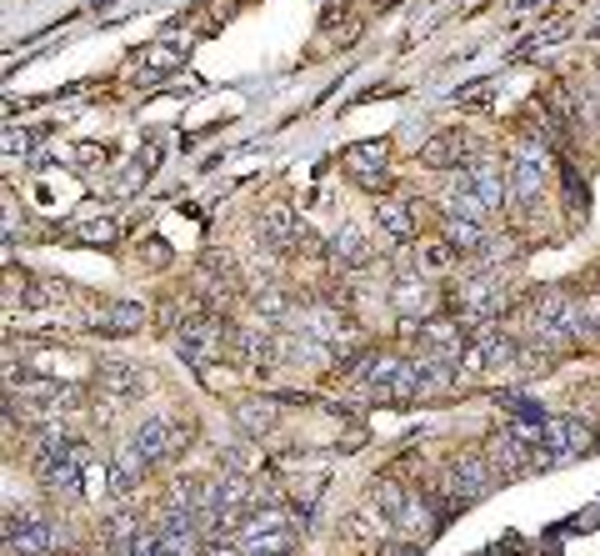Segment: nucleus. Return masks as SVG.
<instances>
[{
  "label": "nucleus",
  "mask_w": 600,
  "mask_h": 556,
  "mask_svg": "<svg viewBox=\"0 0 600 556\" xmlns=\"http://www.w3.org/2000/svg\"><path fill=\"white\" fill-rule=\"evenodd\" d=\"M495 466L491 456H460V462L446 466V476H440V486H446V507H471V501H481L485 491L495 486Z\"/></svg>",
  "instance_id": "4"
},
{
  "label": "nucleus",
  "mask_w": 600,
  "mask_h": 556,
  "mask_svg": "<svg viewBox=\"0 0 600 556\" xmlns=\"http://www.w3.org/2000/svg\"><path fill=\"white\" fill-rule=\"evenodd\" d=\"M330 260H341V266H361L365 256H370V246H365V236L355 231V225H341L336 236H330Z\"/></svg>",
  "instance_id": "18"
},
{
  "label": "nucleus",
  "mask_w": 600,
  "mask_h": 556,
  "mask_svg": "<svg viewBox=\"0 0 600 556\" xmlns=\"http://www.w3.org/2000/svg\"><path fill=\"white\" fill-rule=\"evenodd\" d=\"M151 466H155L151 456H145V451L136 447V441H126V447L116 451V462H110V476H116V486L126 491V486H136L145 472H151Z\"/></svg>",
  "instance_id": "17"
},
{
  "label": "nucleus",
  "mask_w": 600,
  "mask_h": 556,
  "mask_svg": "<svg viewBox=\"0 0 600 556\" xmlns=\"http://www.w3.org/2000/svg\"><path fill=\"white\" fill-rule=\"evenodd\" d=\"M466 181H471L475 196H481L491 211H501V206L510 201V176H506V166H501V155H471V161H466Z\"/></svg>",
  "instance_id": "6"
},
{
  "label": "nucleus",
  "mask_w": 600,
  "mask_h": 556,
  "mask_svg": "<svg viewBox=\"0 0 600 556\" xmlns=\"http://www.w3.org/2000/svg\"><path fill=\"white\" fill-rule=\"evenodd\" d=\"M440 206H446V216H466V221H485V216H491V206L475 196V186L466 181V171H460L456 186H446V201Z\"/></svg>",
  "instance_id": "15"
},
{
  "label": "nucleus",
  "mask_w": 600,
  "mask_h": 556,
  "mask_svg": "<svg viewBox=\"0 0 600 556\" xmlns=\"http://www.w3.org/2000/svg\"><path fill=\"white\" fill-rule=\"evenodd\" d=\"M5 151H11V155H25V151H31V136H25V130H5Z\"/></svg>",
  "instance_id": "23"
},
{
  "label": "nucleus",
  "mask_w": 600,
  "mask_h": 556,
  "mask_svg": "<svg viewBox=\"0 0 600 556\" xmlns=\"http://www.w3.org/2000/svg\"><path fill=\"white\" fill-rule=\"evenodd\" d=\"M390 301H396V311L405 321H431V311H436V286L425 281L421 271H411V276H400L396 281V291H390Z\"/></svg>",
  "instance_id": "9"
},
{
  "label": "nucleus",
  "mask_w": 600,
  "mask_h": 556,
  "mask_svg": "<svg viewBox=\"0 0 600 556\" xmlns=\"http://www.w3.org/2000/svg\"><path fill=\"white\" fill-rule=\"evenodd\" d=\"M386 556H411V552H405V546H396V552H386Z\"/></svg>",
  "instance_id": "25"
},
{
  "label": "nucleus",
  "mask_w": 600,
  "mask_h": 556,
  "mask_svg": "<svg viewBox=\"0 0 600 556\" xmlns=\"http://www.w3.org/2000/svg\"><path fill=\"white\" fill-rule=\"evenodd\" d=\"M446 246H456V251H466V256H475V251L485 246L481 221H466V216H446Z\"/></svg>",
  "instance_id": "19"
},
{
  "label": "nucleus",
  "mask_w": 600,
  "mask_h": 556,
  "mask_svg": "<svg viewBox=\"0 0 600 556\" xmlns=\"http://www.w3.org/2000/svg\"><path fill=\"white\" fill-rule=\"evenodd\" d=\"M301 326H306L310 341H320V346H330V341H341V336H351V321H345L341 311H330V306L306 311V316H301Z\"/></svg>",
  "instance_id": "16"
},
{
  "label": "nucleus",
  "mask_w": 600,
  "mask_h": 556,
  "mask_svg": "<svg viewBox=\"0 0 600 556\" xmlns=\"http://www.w3.org/2000/svg\"><path fill=\"white\" fill-rule=\"evenodd\" d=\"M260 236L271 241L275 251L306 246V231H301V221L291 216V206H266V211H260Z\"/></svg>",
  "instance_id": "11"
},
{
  "label": "nucleus",
  "mask_w": 600,
  "mask_h": 556,
  "mask_svg": "<svg viewBox=\"0 0 600 556\" xmlns=\"http://www.w3.org/2000/svg\"><path fill=\"white\" fill-rule=\"evenodd\" d=\"M396 526H400V532H405V536H425V532H431V526H436V511H431V501L405 497V507H400Z\"/></svg>",
  "instance_id": "20"
},
{
  "label": "nucleus",
  "mask_w": 600,
  "mask_h": 556,
  "mask_svg": "<svg viewBox=\"0 0 600 556\" xmlns=\"http://www.w3.org/2000/svg\"><path fill=\"white\" fill-rule=\"evenodd\" d=\"M60 546V532L40 511H5V552L11 556H46Z\"/></svg>",
  "instance_id": "5"
},
{
  "label": "nucleus",
  "mask_w": 600,
  "mask_h": 556,
  "mask_svg": "<svg viewBox=\"0 0 600 556\" xmlns=\"http://www.w3.org/2000/svg\"><path fill=\"white\" fill-rule=\"evenodd\" d=\"M236 421H240V431H246V437H266V431H271V421H275V406L271 402H240L236 406Z\"/></svg>",
  "instance_id": "21"
},
{
  "label": "nucleus",
  "mask_w": 600,
  "mask_h": 556,
  "mask_svg": "<svg viewBox=\"0 0 600 556\" xmlns=\"http://www.w3.org/2000/svg\"><path fill=\"white\" fill-rule=\"evenodd\" d=\"M491 466L501 476H516V472H530L536 466V437H526V431H516V427H506V431H495V441H491Z\"/></svg>",
  "instance_id": "7"
},
{
  "label": "nucleus",
  "mask_w": 600,
  "mask_h": 556,
  "mask_svg": "<svg viewBox=\"0 0 600 556\" xmlns=\"http://www.w3.org/2000/svg\"><path fill=\"white\" fill-rule=\"evenodd\" d=\"M141 321H145V311L136 306V301H116V306L95 311V332L101 336H130V332H141Z\"/></svg>",
  "instance_id": "14"
},
{
  "label": "nucleus",
  "mask_w": 600,
  "mask_h": 556,
  "mask_svg": "<svg viewBox=\"0 0 600 556\" xmlns=\"http://www.w3.org/2000/svg\"><path fill=\"white\" fill-rule=\"evenodd\" d=\"M376 221H380V231H386L390 241H400V246L415 236V211H411V201H405V196H380Z\"/></svg>",
  "instance_id": "12"
},
{
  "label": "nucleus",
  "mask_w": 600,
  "mask_h": 556,
  "mask_svg": "<svg viewBox=\"0 0 600 556\" xmlns=\"http://www.w3.org/2000/svg\"><path fill=\"white\" fill-rule=\"evenodd\" d=\"M136 447L151 456V462H165V456H176L180 447H186V437H180V421H170V416H151V421H141V431H136Z\"/></svg>",
  "instance_id": "8"
},
{
  "label": "nucleus",
  "mask_w": 600,
  "mask_h": 556,
  "mask_svg": "<svg viewBox=\"0 0 600 556\" xmlns=\"http://www.w3.org/2000/svg\"><path fill=\"white\" fill-rule=\"evenodd\" d=\"M341 161H345V171H351V176L361 181L365 190H380V186H386V146L361 141V146H351Z\"/></svg>",
  "instance_id": "10"
},
{
  "label": "nucleus",
  "mask_w": 600,
  "mask_h": 556,
  "mask_svg": "<svg viewBox=\"0 0 600 556\" xmlns=\"http://www.w3.org/2000/svg\"><path fill=\"white\" fill-rule=\"evenodd\" d=\"M590 451V427L576 416H541L536 427V466H561Z\"/></svg>",
  "instance_id": "2"
},
{
  "label": "nucleus",
  "mask_w": 600,
  "mask_h": 556,
  "mask_svg": "<svg viewBox=\"0 0 600 556\" xmlns=\"http://www.w3.org/2000/svg\"><path fill=\"white\" fill-rule=\"evenodd\" d=\"M460 161H466V136L460 130H440V136H431L421 146V166H431V171H450Z\"/></svg>",
  "instance_id": "13"
},
{
  "label": "nucleus",
  "mask_w": 600,
  "mask_h": 556,
  "mask_svg": "<svg viewBox=\"0 0 600 556\" xmlns=\"http://www.w3.org/2000/svg\"><path fill=\"white\" fill-rule=\"evenodd\" d=\"M355 377H361L365 386L376 391V396H390V402H411V396H431V391H425L421 367H415L411 356H390V351L365 356L361 367H355Z\"/></svg>",
  "instance_id": "1"
},
{
  "label": "nucleus",
  "mask_w": 600,
  "mask_h": 556,
  "mask_svg": "<svg viewBox=\"0 0 600 556\" xmlns=\"http://www.w3.org/2000/svg\"><path fill=\"white\" fill-rule=\"evenodd\" d=\"M506 176H510V196L516 201H541L545 196V181H551V151L545 141H526L516 155L506 161Z\"/></svg>",
  "instance_id": "3"
},
{
  "label": "nucleus",
  "mask_w": 600,
  "mask_h": 556,
  "mask_svg": "<svg viewBox=\"0 0 600 556\" xmlns=\"http://www.w3.org/2000/svg\"><path fill=\"white\" fill-rule=\"evenodd\" d=\"M450 256H456V246H431V251H425L431 266H450Z\"/></svg>",
  "instance_id": "24"
},
{
  "label": "nucleus",
  "mask_w": 600,
  "mask_h": 556,
  "mask_svg": "<svg viewBox=\"0 0 600 556\" xmlns=\"http://www.w3.org/2000/svg\"><path fill=\"white\" fill-rule=\"evenodd\" d=\"M116 236V225L110 221H91V225H81V241H110Z\"/></svg>",
  "instance_id": "22"
}]
</instances>
